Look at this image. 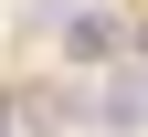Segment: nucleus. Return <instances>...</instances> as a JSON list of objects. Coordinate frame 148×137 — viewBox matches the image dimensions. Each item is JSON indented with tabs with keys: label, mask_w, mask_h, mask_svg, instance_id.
<instances>
[{
	"label": "nucleus",
	"mask_w": 148,
	"mask_h": 137,
	"mask_svg": "<svg viewBox=\"0 0 148 137\" xmlns=\"http://www.w3.org/2000/svg\"><path fill=\"white\" fill-rule=\"evenodd\" d=\"M53 42H64V63H74V74H85V63H127V21H116V11H74Z\"/></svg>",
	"instance_id": "1"
},
{
	"label": "nucleus",
	"mask_w": 148,
	"mask_h": 137,
	"mask_svg": "<svg viewBox=\"0 0 148 137\" xmlns=\"http://www.w3.org/2000/svg\"><path fill=\"white\" fill-rule=\"evenodd\" d=\"M74 11H85V0H32L21 21H32V32H64V21H74Z\"/></svg>",
	"instance_id": "2"
},
{
	"label": "nucleus",
	"mask_w": 148,
	"mask_h": 137,
	"mask_svg": "<svg viewBox=\"0 0 148 137\" xmlns=\"http://www.w3.org/2000/svg\"><path fill=\"white\" fill-rule=\"evenodd\" d=\"M11 127H21V106H11V95H0V137H11Z\"/></svg>",
	"instance_id": "3"
}]
</instances>
